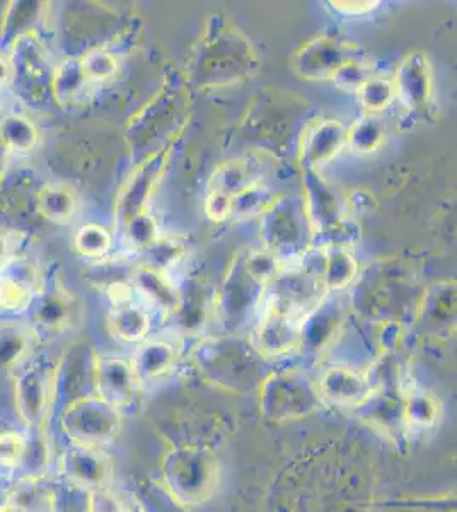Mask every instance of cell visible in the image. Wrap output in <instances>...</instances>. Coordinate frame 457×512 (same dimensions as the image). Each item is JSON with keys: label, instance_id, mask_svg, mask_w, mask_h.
Instances as JSON below:
<instances>
[{"label": "cell", "instance_id": "484cf974", "mask_svg": "<svg viewBox=\"0 0 457 512\" xmlns=\"http://www.w3.org/2000/svg\"><path fill=\"white\" fill-rule=\"evenodd\" d=\"M261 164L255 158H234L220 164L210 176L207 193L232 198L246 188L261 183Z\"/></svg>", "mask_w": 457, "mask_h": 512}, {"label": "cell", "instance_id": "9c48e42d", "mask_svg": "<svg viewBox=\"0 0 457 512\" xmlns=\"http://www.w3.org/2000/svg\"><path fill=\"white\" fill-rule=\"evenodd\" d=\"M304 115L306 101L302 99L282 93L261 94L244 118L243 128L249 137L277 149L294 140V135L301 137L309 122Z\"/></svg>", "mask_w": 457, "mask_h": 512}, {"label": "cell", "instance_id": "44dd1931", "mask_svg": "<svg viewBox=\"0 0 457 512\" xmlns=\"http://www.w3.org/2000/svg\"><path fill=\"white\" fill-rule=\"evenodd\" d=\"M302 321L294 316L265 308L255 326V335L251 342L265 359L282 357L301 350Z\"/></svg>", "mask_w": 457, "mask_h": 512}, {"label": "cell", "instance_id": "b9f144b4", "mask_svg": "<svg viewBox=\"0 0 457 512\" xmlns=\"http://www.w3.org/2000/svg\"><path fill=\"white\" fill-rule=\"evenodd\" d=\"M82 70L87 82L110 81L118 72V59L108 48H89L81 57Z\"/></svg>", "mask_w": 457, "mask_h": 512}, {"label": "cell", "instance_id": "d6986e66", "mask_svg": "<svg viewBox=\"0 0 457 512\" xmlns=\"http://www.w3.org/2000/svg\"><path fill=\"white\" fill-rule=\"evenodd\" d=\"M393 81L396 99L406 110L420 113L429 108L434 94V77L425 53H408L398 65Z\"/></svg>", "mask_w": 457, "mask_h": 512}, {"label": "cell", "instance_id": "6f0895ef", "mask_svg": "<svg viewBox=\"0 0 457 512\" xmlns=\"http://www.w3.org/2000/svg\"><path fill=\"white\" fill-rule=\"evenodd\" d=\"M12 255V239L0 229V267Z\"/></svg>", "mask_w": 457, "mask_h": 512}, {"label": "cell", "instance_id": "ac0fdd59", "mask_svg": "<svg viewBox=\"0 0 457 512\" xmlns=\"http://www.w3.org/2000/svg\"><path fill=\"white\" fill-rule=\"evenodd\" d=\"M60 472L76 489L96 490L110 487L113 482V461L99 448L76 446L67 449L60 458Z\"/></svg>", "mask_w": 457, "mask_h": 512}, {"label": "cell", "instance_id": "d4e9b609", "mask_svg": "<svg viewBox=\"0 0 457 512\" xmlns=\"http://www.w3.org/2000/svg\"><path fill=\"white\" fill-rule=\"evenodd\" d=\"M180 359V350L166 340H144L135 352L132 367L140 388H149L173 373Z\"/></svg>", "mask_w": 457, "mask_h": 512}, {"label": "cell", "instance_id": "836d02e7", "mask_svg": "<svg viewBox=\"0 0 457 512\" xmlns=\"http://www.w3.org/2000/svg\"><path fill=\"white\" fill-rule=\"evenodd\" d=\"M386 123L379 115H364L347 128L345 146L357 156H369L386 144Z\"/></svg>", "mask_w": 457, "mask_h": 512}, {"label": "cell", "instance_id": "816d5d0a", "mask_svg": "<svg viewBox=\"0 0 457 512\" xmlns=\"http://www.w3.org/2000/svg\"><path fill=\"white\" fill-rule=\"evenodd\" d=\"M333 11L340 12L343 16H365L369 12L376 11L381 2L372 0H333L330 2Z\"/></svg>", "mask_w": 457, "mask_h": 512}, {"label": "cell", "instance_id": "30bf717a", "mask_svg": "<svg viewBox=\"0 0 457 512\" xmlns=\"http://www.w3.org/2000/svg\"><path fill=\"white\" fill-rule=\"evenodd\" d=\"M60 425L70 443L101 448L113 443L122 431V412L99 396H84L65 407Z\"/></svg>", "mask_w": 457, "mask_h": 512}, {"label": "cell", "instance_id": "1f68e13d", "mask_svg": "<svg viewBox=\"0 0 457 512\" xmlns=\"http://www.w3.org/2000/svg\"><path fill=\"white\" fill-rule=\"evenodd\" d=\"M400 395L406 425L413 429H430L442 419V403L430 391L410 386Z\"/></svg>", "mask_w": 457, "mask_h": 512}, {"label": "cell", "instance_id": "8992f818", "mask_svg": "<svg viewBox=\"0 0 457 512\" xmlns=\"http://www.w3.org/2000/svg\"><path fill=\"white\" fill-rule=\"evenodd\" d=\"M267 286L249 274L244 253L232 258L222 280L214 311L222 335H246L248 328L258 325L263 311Z\"/></svg>", "mask_w": 457, "mask_h": 512}, {"label": "cell", "instance_id": "83f0119b", "mask_svg": "<svg viewBox=\"0 0 457 512\" xmlns=\"http://www.w3.org/2000/svg\"><path fill=\"white\" fill-rule=\"evenodd\" d=\"M36 209L43 219L53 224H67L79 210L76 188L64 181H50L36 195Z\"/></svg>", "mask_w": 457, "mask_h": 512}, {"label": "cell", "instance_id": "d590c367", "mask_svg": "<svg viewBox=\"0 0 457 512\" xmlns=\"http://www.w3.org/2000/svg\"><path fill=\"white\" fill-rule=\"evenodd\" d=\"M31 347V330L16 323L0 325V371L16 369Z\"/></svg>", "mask_w": 457, "mask_h": 512}, {"label": "cell", "instance_id": "ffe728a7", "mask_svg": "<svg viewBox=\"0 0 457 512\" xmlns=\"http://www.w3.org/2000/svg\"><path fill=\"white\" fill-rule=\"evenodd\" d=\"M316 386L324 405L331 403L336 407L359 408L377 390L369 374L348 366H330L324 369L316 379Z\"/></svg>", "mask_w": 457, "mask_h": 512}, {"label": "cell", "instance_id": "db71d44e", "mask_svg": "<svg viewBox=\"0 0 457 512\" xmlns=\"http://www.w3.org/2000/svg\"><path fill=\"white\" fill-rule=\"evenodd\" d=\"M205 212H207L210 221H227L231 217V198L222 197L217 193H207Z\"/></svg>", "mask_w": 457, "mask_h": 512}, {"label": "cell", "instance_id": "9f6ffc18", "mask_svg": "<svg viewBox=\"0 0 457 512\" xmlns=\"http://www.w3.org/2000/svg\"><path fill=\"white\" fill-rule=\"evenodd\" d=\"M9 161H11V151L7 149L2 135H0V183L6 178L7 168H9Z\"/></svg>", "mask_w": 457, "mask_h": 512}, {"label": "cell", "instance_id": "4316f807", "mask_svg": "<svg viewBox=\"0 0 457 512\" xmlns=\"http://www.w3.org/2000/svg\"><path fill=\"white\" fill-rule=\"evenodd\" d=\"M132 284L135 292L142 294L149 303L157 306L166 315L173 316L180 308L181 289L174 286L164 272L139 263L132 270Z\"/></svg>", "mask_w": 457, "mask_h": 512}, {"label": "cell", "instance_id": "f1b7e54d", "mask_svg": "<svg viewBox=\"0 0 457 512\" xmlns=\"http://www.w3.org/2000/svg\"><path fill=\"white\" fill-rule=\"evenodd\" d=\"M41 2H12L7 7L6 16L0 31V50L9 52L16 41L23 36L35 33L36 24L40 23L45 11Z\"/></svg>", "mask_w": 457, "mask_h": 512}, {"label": "cell", "instance_id": "7c38bea8", "mask_svg": "<svg viewBox=\"0 0 457 512\" xmlns=\"http://www.w3.org/2000/svg\"><path fill=\"white\" fill-rule=\"evenodd\" d=\"M359 45L338 35H318L292 57V70L304 81H331L343 65L364 57Z\"/></svg>", "mask_w": 457, "mask_h": 512}, {"label": "cell", "instance_id": "f546056e", "mask_svg": "<svg viewBox=\"0 0 457 512\" xmlns=\"http://www.w3.org/2000/svg\"><path fill=\"white\" fill-rule=\"evenodd\" d=\"M110 332L123 344H142L151 332V316L135 303L111 308L108 316Z\"/></svg>", "mask_w": 457, "mask_h": 512}, {"label": "cell", "instance_id": "ab89813d", "mask_svg": "<svg viewBox=\"0 0 457 512\" xmlns=\"http://www.w3.org/2000/svg\"><path fill=\"white\" fill-rule=\"evenodd\" d=\"M277 195H273L270 188L263 183H256L253 187L246 188L244 192L238 193L231 198V217L236 221H243L249 217L261 216L268 205L272 204Z\"/></svg>", "mask_w": 457, "mask_h": 512}, {"label": "cell", "instance_id": "e575fe53", "mask_svg": "<svg viewBox=\"0 0 457 512\" xmlns=\"http://www.w3.org/2000/svg\"><path fill=\"white\" fill-rule=\"evenodd\" d=\"M326 251V270L323 284L328 292H343L352 286L360 268L357 258L348 248H323Z\"/></svg>", "mask_w": 457, "mask_h": 512}, {"label": "cell", "instance_id": "cb8c5ba5", "mask_svg": "<svg viewBox=\"0 0 457 512\" xmlns=\"http://www.w3.org/2000/svg\"><path fill=\"white\" fill-rule=\"evenodd\" d=\"M31 318L36 332L62 333L77 323L79 306L72 294L60 286L48 287L45 284L43 291L36 294L31 304Z\"/></svg>", "mask_w": 457, "mask_h": 512}, {"label": "cell", "instance_id": "277c9868", "mask_svg": "<svg viewBox=\"0 0 457 512\" xmlns=\"http://www.w3.org/2000/svg\"><path fill=\"white\" fill-rule=\"evenodd\" d=\"M267 359L246 335H215L193 349V364L202 378L222 390H258L267 378Z\"/></svg>", "mask_w": 457, "mask_h": 512}, {"label": "cell", "instance_id": "c3c4849f", "mask_svg": "<svg viewBox=\"0 0 457 512\" xmlns=\"http://www.w3.org/2000/svg\"><path fill=\"white\" fill-rule=\"evenodd\" d=\"M36 431L38 429H35ZM47 461L48 446L43 436L36 432L35 436H31V439L26 437V448H24L23 461H21L19 468L28 475H33V473H40L43 466H47Z\"/></svg>", "mask_w": 457, "mask_h": 512}, {"label": "cell", "instance_id": "7a4b0ae2", "mask_svg": "<svg viewBox=\"0 0 457 512\" xmlns=\"http://www.w3.org/2000/svg\"><path fill=\"white\" fill-rule=\"evenodd\" d=\"M355 292L350 297V306L362 315L379 321L405 323L413 321L423 291L418 287L415 270L394 260H382L359 272L355 279Z\"/></svg>", "mask_w": 457, "mask_h": 512}, {"label": "cell", "instance_id": "52a82bcc", "mask_svg": "<svg viewBox=\"0 0 457 512\" xmlns=\"http://www.w3.org/2000/svg\"><path fill=\"white\" fill-rule=\"evenodd\" d=\"M260 412L272 422L304 419L323 410L316 379L297 369L268 373L258 388Z\"/></svg>", "mask_w": 457, "mask_h": 512}, {"label": "cell", "instance_id": "2e32d148", "mask_svg": "<svg viewBox=\"0 0 457 512\" xmlns=\"http://www.w3.org/2000/svg\"><path fill=\"white\" fill-rule=\"evenodd\" d=\"M347 144V127L335 118H313L306 123L297 144V161L302 171H319L335 159Z\"/></svg>", "mask_w": 457, "mask_h": 512}, {"label": "cell", "instance_id": "7dc6e473", "mask_svg": "<svg viewBox=\"0 0 457 512\" xmlns=\"http://www.w3.org/2000/svg\"><path fill=\"white\" fill-rule=\"evenodd\" d=\"M35 294L11 280L0 279V315H21L31 308Z\"/></svg>", "mask_w": 457, "mask_h": 512}, {"label": "cell", "instance_id": "5b68a950", "mask_svg": "<svg viewBox=\"0 0 457 512\" xmlns=\"http://www.w3.org/2000/svg\"><path fill=\"white\" fill-rule=\"evenodd\" d=\"M220 463L210 449L185 444L162 461V487L181 507L200 506L219 489Z\"/></svg>", "mask_w": 457, "mask_h": 512}, {"label": "cell", "instance_id": "603a6c76", "mask_svg": "<svg viewBox=\"0 0 457 512\" xmlns=\"http://www.w3.org/2000/svg\"><path fill=\"white\" fill-rule=\"evenodd\" d=\"M413 323L427 335L451 332L456 325V282L442 280L423 289Z\"/></svg>", "mask_w": 457, "mask_h": 512}, {"label": "cell", "instance_id": "ee69618b", "mask_svg": "<svg viewBox=\"0 0 457 512\" xmlns=\"http://www.w3.org/2000/svg\"><path fill=\"white\" fill-rule=\"evenodd\" d=\"M360 227L357 222L352 219H345V221L336 224L324 233L314 234L311 239V246L316 248H352L360 241Z\"/></svg>", "mask_w": 457, "mask_h": 512}, {"label": "cell", "instance_id": "7bdbcfd3", "mask_svg": "<svg viewBox=\"0 0 457 512\" xmlns=\"http://www.w3.org/2000/svg\"><path fill=\"white\" fill-rule=\"evenodd\" d=\"M120 233L123 234V238L127 239L128 245L137 251H144L159 238L157 236V222L152 216L151 210H145V212H140L139 216L132 217L123 226Z\"/></svg>", "mask_w": 457, "mask_h": 512}, {"label": "cell", "instance_id": "3957f363", "mask_svg": "<svg viewBox=\"0 0 457 512\" xmlns=\"http://www.w3.org/2000/svg\"><path fill=\"white\" fill-rule=\"evenodd\" d=\"M190 93L168 84L128 122L125 130L128 154L135 163L171 149L190 120Z\"/></svg>", "mask_w": 457, "mask_h": 512}, {"label": "cell", "instance_id": "e0dca14e", "mask_svg": "<svg viewBox=\"0 0 457 512\" xmlns=\"http://www.w3.org/2000/svg\"><path fill=\"white\" fill-rule=\"evenodd\" d=\"M140 383L132 362L122 357L96 355L94 361V391L96 396L120 412H125L139 400Z\"/></svg>", "mask_w": 457, "mask_h": 512}, {"label": "cell", "instance_id": "d6a6232c", "mask_svg": "<svg viewBox=\"0 0 457 512\" xmlns=\"http://www.w3.org/2000/svg\"><path fill=\"white\" fill-rule=\"evenodd\" d=\"M86 86L87 79L82 70L81 57H67L53 67L52 96L57 105H72Z\"/></svg>", "mask_w": 457, "mask_h": 512}, {"label": "cell", "instance_id": "11a10c76", "mask_svg": "<svg viewBox=\"0 0 457 512\" xmlns=\"http://www.w3.org/2000/svg\"><path fill=\"white\" fill-rule=\"evenodd\" d=\"M11 82V60L6 52L0 50V89Z\"/></svg>", "mask_w": 457, "mask_h": 512}, {"label": "cell", "instance_id": "bcb514c9", "mask_svg": "<svg viewBox=\"0 0 457 512\" xmlns=\"http://www.w3.org/2000/svg\"><path fill=\"white\" fill-rule=\"evenodd\" d=\"M374 76V65L367 57H359V59L348 62L343 65L342 69L336 72L331 82L335 84L336 88L347 91V93H357L360 86L364 84L367 79Z\"/></svg>", "mask_w": 457, "mask_h": 512}, {"label": "cell", "instance_id": "5bb4252c", "mask_svg": "<svg viewBox=\"0 0 457 512\" xmlns=\"http://www.w3.org/2000/svg\"><path fill=\"white\" fill-rule=\"evenodd\" d=\"M169 151L156 154L152 158L145 159L137 164L132 175L128 176L125 185L118 193L115 202V227L116 231H122L132 217L139 216L140 212L149 210V202L154 195L157 181L162 176V171L168 163Z\"/></svg>", "mask_w": 457, "mask_h": 512}, {"label": "cell", "instance_id": "681fc988", "mask_svg": "<svg viewBox=\"0 0 457 512\" xmlns=\"http://www.w3.org/2000/svg\"><path fill=\"white\" fill-rule=\"evenodd\" d=\"M26 437L19 432L0 434V463L9 468H19L23 461Z\"/></svg>", "mask_w": 457, "mask_h": 512}, {"label": "cell", "instance_id": "680465c9", "mask_svg": "<svg viewBox=\"0 0 457 512\" xmlns=\"http://www.w3.org/2000/svg\"><path fill=\"white\" fill-rule=\"evenodd\" d=\"M0 512H28V509L19 502L11 501L4 504V506H0Z\"/></svg>", "mask_w": 457, "mask_h": 512}, {"label": "cell", "instance_id": "6da1fadb", "mask_svg": "<svg viewBox=\"0 0 457 512\" xmlns=\"http://www.w3.org/2000/svg\"><path fill=\"white\" fill-rule=\"evenodd\" d=\"M258 69L260 57L248 36L224 16H214L191 50L186 86L197 91L231 88L251 79Z\"/></svg>", "mask_w": 457, "mask_h": 512}, {"label": "cell", "instance_id": "9a60e30c", "mask_svg": "<svg viewBox=\"0 0 457 512\" xmlns=\"http://www.w3.org/2000/svg\"><path fill=\"white\" fill-rule=\"evenodd\" d=\"M301 200L313 236L328 231L348 217L345 195L324 180L319 171H302Z\"/></svg>", "mask_w": 457, "mask_h": 512}, {"label": "cell", "instance_id": "4fadbf2b", "mask_svg": "<svg viewBox=\"0 0 457 512\" xmlns=\"http://www.w3.org/2000/svg\"><path fill=\"white\" fill-rule=\"evenodd\" d=\"M26 361V359H24ZM21 362L14 374L16 407L29 429H41L53 405V376L43 362Z\"/></svg>", "mask_w": 457, "mask_h": 512}, {"label": "cell", "instance_id": "7402d4cb", "mask_svg": "<svg viewBox=\"0 0 457 512\" xmlns=\"http://www.w3.org/2000/svg\"><path fill=\"white\" fill-rule=\"evenodd\" d=\"M342 292H328L302 323L301 350L318 354L333 342L347 321L348 306Z\"/></svg>", "mask_w": 457, "mask_h": 512}, {"label": "cell", "instance_id": "74e56055", "mask_svg": "<svg viewBox=\"0 0 457 512\" xmlns=\"http://www.w3.org/2000/svg\"><path fill=\"white\" fill-rule=\"evenodd\" d=\"M355 94L365 115H379L396 101L393 77L374 74Z\"/></svg>", "mask_w": 457, "mask_h": 512}, {"label": "cell", "instance_id": "ba28073f", "mask_svg": "<svg viewBox=\"0 0 457 512\" xmlns=\"http://www.w3.org/2000/svg\"><path fill=\"white\" fill-rule=\"evenodd\" d=\"M260 238L263 248L277 256L280 265L294 262L309 250L313 231L301 198L275 197L261 214Z\"/></svg>", "mask_w": 457, "mask_h": 512}, {"label": "cell", "instance_id": "f907efd6", "mask_svg": "<svg viewBox=\"0 0 457 512\" xmlns=\"http://www.w3.org/2000/svg\"><path fill=\"white\" fill-rule=\"evenodd\" d=\"M87 512H130L127 502L120 499L110 487L87 492Z\"/></svg>", "mask_w": 457, "mask_h": 512}, {"label": "cell", "instance_id": "f35d334b", "mask_svg": "<svg viewBox=\"0 0 457 512\" xmlns=\"http://www.w3.org/2000/svg\"><path fill=\"white\" fill-rule=\"evenodd\" d=\"M113 248V234L98 222H87L74 234V250L87 260H103Z\"/></svg>", "mask_w": 457, "mask_h": 512}, {"label": "cell", "instance_id": "f6af8a7d", "mask_svg": "<svg viewBox=\"0 0 457 512\" xmlns=\"http://www.w3.org/2000/svg\"><path fill=\"white\" fill-rule=\"evenodd\" d=\"M244 263L248 268L249 274L253 275L263 286H270L273 280L277 279V275L282 270L280 260L277 256L260 248V250H244Z\"/></svg>", "mask_w": 457, "mask_h": 512}, {"label": "cell", "instance_id": "8fae6325", "mask_svg": "<svg viewBox=\"0 0 457 512\" xmlns=\"http://www.w3.org/2000/svg\"><path fill=\"white\" fill-rule=\"evenodd\" d=\"M11 60V82L16 96L28 105H41L52 94L53 65L47 48L36 33L26 35L7 52Z\"/></svg>", "mask_w": 457, "mask_h": 512}, {"label": "cell", "instance_id": "4dcf8cb0", "mask_svg": "<svg viewBox=\"0 0 457 512\" xmlns=\"http://www.w3.org/2000/svg\"><path fill=\"white\" fill-rule=\"evenodd\" d=\"M0 135L11 154H33L41 144L40 127L33 118L19 111L0 118Z\"/></svg>", "mask_w": 457, "mask_h": 512}, {"label": "cell", "instance_id": "8d00e7d4", "mask_svg": "<svg viewBox=\"0 0 457 512\" xmlns=\"http://www.w3.org/2000/svg\"><path fill=\"white\" fill-rule=\"evenodd\" d=\"M0 279L11 280L14 284L26 287L35 296L43 291V287L47 284L43 268L28 256L16 255V253H12L6 262L2 263Z\"/></svg>", "mask_w": 457, "mask_h": 512}, {"label": "cell", "instance_id": "60d3db41", "mask_svg": "<svg viewBox=\"0 0 457 512\" xmlns=\"http://www.w3.org/2000/svg\"><path fill=\"white\" fill-rule=\"evenodd\" d=\"M140 253H144V260L140 265L166 274V268L173 267L185 255V243L180 238H157L149 248Z\"/></svg>", "mask_w": 457, "mask_h": 512}, {"label": "cell", "instance_id": "f5cc1de1", "mask_svg": "<svg viewBox=\"0 0 457 512\" xmlns=\"http://www.w3.org/2000/svg\"><path fill=\"white\" fill-rule=\"evenodd\" d=\"M345 205H347L348 214H367L376 207V197L364 188H360L345 195Z\"/></svg>", "mask_w": 457, "mask_h": 512}]
</instances>
